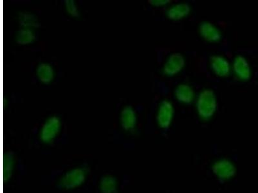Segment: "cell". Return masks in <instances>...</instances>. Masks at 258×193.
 Segmentation results:
<instances>
[{
	"label": "cell",
	"mask_w": 258,
	"mask_h": 193,
	"mask_svg": "<svg viewBox=\"0 0 258 193\" xmlns=\"http://www.w3.org/2000/svg\"><path fill=\"white\" fill-rule=\"evenodd\" d=\"M88 167L82 166L75 167L69 170L61 177L58 182V187L61 189L70 190L80 187L87 180L89 175Z\"/></svg>",
	"instance_id": "obj_1"
},
{
	"label": "cell",
	"mask_w": 258,
	"mask_h": 193,
	"mask_svg": "<svg viewBox=\"0 0 258 193\" xmlns=\"http://www.w3.org/2000/svg\"><path fill=\"white\" fill-rule=\"evenodd\" d=\"M62 120L60 117L52 116L48 117L41 126L40 139L44 144H50L54 141L61 132Z\"/></svg>",
	"instance_id": "obj_2"
},
{
	"label": "cell",
	"mask_w": 258,
	"mask_h": 193,
	"mask_svg": "<svg viewBox=\"0 0 258 193\" xmlns=\"http://www.w3.org/2000/svg\"><path fill=\"white\" fill-rule=\"evenodd\" d=\"M197 110L200 116L205 118L213 116L216 110L215 95L211 89L202 91L197 101Z\"/></svg>",
	"instance_id": "obj_3"
},
{
	"label": "cell",
	"mask_w": 258,
	"mask_h": 193,
	"mask_svg": "<svg viewBox=\"0 0 258 193\" xmlns=\"http://www.w3.org/2000/svg\"><path fill=\"white\" fill-rule=\"evenodd\" d=\"M185 64V58L179 53H174L164 64V72L168 75H175L181 72Z\"/></svg>",
	"instance_id": "obj_4"
},
{
	"label": "cell",
	"mask_w": 258,
	"mask_h": 193,
	"mask_svg": "<svg viewBox=\"0 0 258 193\" xmlns=\"http://www.w3.org/2000/svg\"><path fill=\"white\" fill-rule=\"evenodd\" d=\"M122 128L126 131L132 130L137 123V114L131 106H125L121 110L120 116Z\"/></svg>",
	"instance_id": "obj_5"
},
{
	"label": "cell",
	"mask_w": 258,
	"mask_h": 193,
	"mask_svg": "<svg viewBox=\"0 0 258 193\" xmlns=\"http://www.w3.org/2000/svg\"><path fill=\"white\" fill-rule=\"evenodd\" d=\"M36 74L41 83L49 84L54 79L55 72L51 64L43 62L38 64Z\"/></svg>",
	"instance_id": "obj_6"
},
{
	"label": "cell",
	"mask_w": 258,
	"mask_h": 193,
	"mask_svg": "<svg viewBox=\"0 0 258 193\" xmlns=\"http://www.w3.org/2000/svg\"><path fill=\"white\" fill-rule=\"evenodd\" d=\"M210 63L214 73L218 76L225 77L229 74L230 65L227 59L218 56H213L210 58Z\"/></svg>",
	"instance_id": "obj_7"
},
{
	"label": "cell",
	"mask_w": 258,
	"mask_h": 193,
	"mask_svg": "<svg viewBox=\"0 0 258 193\" xmlns=\"http://www.w3.org/2000/svg\"><path fill=\"white\" fill-rule=\"evenodd\" d=\"M200 33L205 40L216 42L220 40L221 34L217 27L210 22H203L200 26Z\"/></svg>",
	"instance_id": "obj_8"
},
{
	"label": "cell",
	"mask_w": 258,
	"mask_h": 193,
	"mask_svg": "<svg viewBox=\"0 0 258 193\" xmlns=\"http://www.w3.org/2000/svg\"><path fill=\"white\" fill-rule=\"evenodd\" d=\"M174 107L169 101H163L159 107L158 119L161 125H168L173 116Z\"/></svg>",
	"instance_id": "obj_9"
},
{
	"label": "cell",
	"mask_w": 258,
	"mask_h": 193,
	"mask_svg": "<svg viewBox=\"0 0 258 193\" xmlns=\"http://www.w3.org/2000/svg\"><path fill=\"white\" fill-rule=\"evenodd\" d=\"M16 165V155L12 151L5 154L3 163V177L5 182H8L12 178Z\"/></svg>",
	"instance_id": "obj_10"
},
{
	"label": "cell",
	"mask_w": 258,
	"mask_h": 193,
	"mask_svg": "<svg viewBox=\"0 0 258 193\" xmlns=\"http://www.w3.org/2000/svg\"><path fill=\"white\" fill-rule=\"evenodd\" d=\"M234 69L236 75L241 79L247 80L250 79V66L245 57L240 56L236 57L234 63Z\"/></svg>",
	"instance_id": "obj_11"
},
{
	"label": "cell",
	"mask_w": 258,
	"mask_h": 193,
	"mask_svg": "<svg viewBox=\"0 0 258 193\" xmlns=\"http://www.w3.org/2000/svg\"><path fill=\"white\" fill-rule=\"evenodd\" d=\"M99 187L101 193H117L118 190L117 178L112 174H105L101 178Z\"/></svg>",
	"instance_id": "obj_12"
},
{
	"label": "cell",
	"mask_w": 258,
	"mask_h": 193,
	"mask_svg": "<svg viewBox=\"0 0 258 193\" xmlns=\"http://www.w3.org/2000/svg\"><path fill=\"white\" fill-rule=\"evenodd\" d=\"M18 23L22 28H38L40 27V22L33 13L22 12L18 16Z\"/></svg>",
	"instance_id": "obj_13"
},
{
	"label": "cell",
	"mask_w": 258,
	"mask_h": 193,
	"mask_svg": "<svg viewBox=\"0 0 258 193\" xmlns=\"http://www.w3.org/2000/svg\"><path fill=\"white\" fill-rule=\"evenodd\" d=\"M190 12V7L186 3H180L175 5L167 11V16L170 19L181 20L185 17Z\"/></svg>",
	"instance_id": "obj_14"
},
{
	"label": "cell",
	"mask_w": 258,
	"mask_h": 193,
	"mask_svg": "<svg viewBox=\"0 0 258 193\" xmlns=\"http://www.w3.org/2000/svg\"><path fill=\"white\" fill-rule=\"evenodd\" d=\"M175 94L177 100L180 102L190 103L195 98V91L190 86L186 84H180L177 87Z\"/></svg>",
	"instance_id": "obj_15"
},
{
	"label": "cell",
	"mask_w": 258,
	"mask_h": 193,
	"mask_svg": "<svg viewBox=\"0 0 258 193\" xmlns=\"http://www.w3.org/2000/svg\"><path fill=\"white\" fill-rule=\"evenodd\" d=\"M35 32L31 29L22 28L18 30L16 35V42L25 45L30 44L36 40Z\"/></svg>",
	"instance_id": "obj_16"
},
{
	"label": "cell",
	"mask_w": 258,
	"mask_h": 193,
	"mask_svg": "<svg viewBox=\"0 0 258 193\" xmlns=\"http://www.w3.org/2000/svg\"><path fill=\"white\" fill-rule=\"evenodd\" d=\"M67 12L73 17H78L80 16V11L77 3L74 0H66L64 1Z\"/></svg>",
	"instance_id": "obj_17"
},
{
	"label": "cell",
	"mask_w": 258,
	"mask_h": 193,
	"mask_svg": "<svg viewBox=\"0 0 258 193\" xmlns=\"http://www.w3.org/2000/svg\"><path fill=\"white\" fill-rule=\"evenodd\" d=\"M170 1H167V0H150L149 1V4H151L152 5H154V6H164V5L169 4V2Z\"/></svg>",
	"instance_id": "obj_18"
}]
</instances>
